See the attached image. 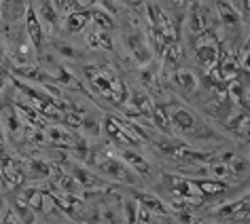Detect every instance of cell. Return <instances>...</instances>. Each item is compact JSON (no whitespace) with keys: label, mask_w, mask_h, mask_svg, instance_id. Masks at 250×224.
<instances>
[{"label":"cell","mask_w":250,"mask_h":224,"mask_svg":"<svg viewBox=\"0 0 250 224\" xmlns=\"http://www.w3.org/2000/svg\"><path fill=\"white\" fill-rule=\"evenodd\" d=\"M167 116H170L172 133L180 135V140H187V138H195V140L218 138V133L208 125V123H206L204 119H199L191 108H187V106L178 104V102L167 104Z\"/></svg>","instance_id":"cell-1"},{"label":"cell","mask_w":250,"mask_h":224,"mask_svg":"<svg viewBox=\"0 0 250 224\" xmlns=\"http://www.w3.org/2000/svg\"><path fill=\"white\" fill-rule=\"evenodd\" d=\"M85 76L89 78V85L100 97L108 99L112 104H123L127 99V85L123 83L121 76H117L115 70L108 66H85Z\"/></svg>","instance_id":"cell-2"},{"label":"cell","mask_w":250,"mask_h":224,"mask_svg":"<svg viewBox=\"0 0 250 224\" xmlns=\"http://www.w3.org/2000/svg\"><path fill=\"white\" fill-rule=\"evenodd\" d=\"M100 131L102 135L110 140V144H115L117 148H121V150H138L142 148V142L138 135L134 133L132 129V123H125L123 119H119L115 114H106L102 121H100Z\"/></svg>","instance_id":"cell-3"},{"label":"cell","mask_w":250,"mask_h":224,"mask_svg":"<svg viewBox=\"0 0 250 224\" xmlns=\"http://www.w3.org/2000/svg\"><path fill=\"white\" fill-rule=\"evenodd\" d=\"M208 26V17L202 9L199 0H187V17H185V30L191 38H195L199 32H204Z\"/></svg>","instance_id":"cell-4"},{"label":"cell","mask_w":250,"mask_h":224,"mask_svg":"<svg viewBox=\"0 0 250 224\" xmlns=\"http://www.w3.org/2000/svg\"><path fill=\"white\" fill-rule=\"evenodd\" d=\"M127 106H125V116L127 119H138V116H148L151 112V95L145 91V89H134L132 93H127Z\"/></svg>","instance_id":"cell-5"},{"label":"cell","mask_w":250,"mask_h":224,"mask_svg":"<svg viewBox=\"0 0 250 224\" xmlns=\"http://www.w3.org/2000/svg\"><path fill=\"white\" fill-rule=\"evenodd\" d=\"M42 133H45V138L51 142L55 148H62V150H72L74 142L79 138V133H74L72 129H68L64 125H49L42 129Z\"/></svg>","instance_id":"cell-6"},{"label":"cell","mask_w":250,"mask_h":224,"mask_svg":"<svg viewBox=\"0 0 250 224\" xmlns=\"http://www.w3.org/2000/svg\"><path fill=\"white\" fill-rule=\"evenodd\" d=\"M125 45H127L129 53L134 55L136 64L140 66H146L151 59V47H148V42L145 40V34L138 32V30H134V32H129L125 36Z\"/></svg>","instance_id":"cell-7"},{"label":"cell","mask_w":250,"mask_h":224,"mask_svg":"<svg viewBox=\"0 0 250 224\" xmlns=\"http://www.w3.org/2000/svg\"><path fill=\"white\" fill-rule=\"evenodd\" d=\"M0 173L9 186H20L23 182V165L7 154V150H0Z\"/></svg>","instance_id":"cell-8"},{"label":"cell","mask_w":250,"mask_h":224,"mask_svg":"<svg viewBox=\"0 0 250 224\" xmlns=\"http://www.w3.org/2000/svg\"><path fill=\"white\" fill-rule=\"evenodd\" d=\"M0 125L4 127V135L9 133L11 138H20V133L26 129L21 125L13 104H0Z\"/></svg>","instance_id":"cell-9"},{"label":"cell","mask_w":250,"mask_h":224,"mask_svg":"<svg viewBox=\"0 0 250 224\" xmlns=\"http://www.w3.org/2000/svg\"><path fill=\"white\" fill-rule=\"evenodd\" d=\"M119 157L123 159V163L127 165L129 169H132L140 180H142V178H151L153 167H151V163H148V161L142 157L138 150H121V154H119Z\"/></svg>","instance_id":"cell-10"},{"label":"cell","mask_w":250,"mask_h":224,"mask_svg":"<svg viewBox=\"0 0 250 224\" xmlns=\"http://www.w3.org/2000/svg\"><path fill=\"white\" fill-rule=\"evenodd\" d=\"M26 34L30 42H32L34 49H42V42H45V32H42V23L39 19V15H36V9L30 4L28 11H26Z\"/></svg>","instance_id":"cell-11"},{"label":"cell","mask_w":250,"mask_h":224,"mask_svg":"<svg viewBox=\"0 0 250 224\" xmlns=\"http://www.w3.org/2000/svg\"><path fill=\"white\" fill-rule=\"evenodd\" d=\"M134 201L138 203V207L151 211V214H157V216H170V207L161 201L157 195H153V192H142V190H136L134 192Z\"/></svg>","instance_id":"cell-12"},{"label":"cell","mask_w":250,"mask_h":224,"mask_svg":"<svg viewBox=\"0 0 250 224\" xmlns=\"http://www.w3.org/2000/svg\"><path fill=\"white\" fill-rule=\"evenodd\" d=\"M30 0H2L0 2V17L7 23H15L21 17H26Z\"/></svg>","instance_id":"cell-13"},{"label":"cell","mask_w":250,"mask_h":224,"mask_svg":"<svg viewBox=\"0 0 250 224\" xmlns=\"http://www.w3.org/2000/svg\"><path fill=\"white\" fill-rule=\"evenodd\" d=\"M214 9H216V15L218 19H221V23L227 30H235L242 26V15L237 13V11L231 7V4L227 2V0H216L214 2Z\"/></svg>","instance_id":"cell-14"},{"label":"cell","mask_w":250,"mask_h":224,"mask_svg":"<svg viewBox=\"0 0 250 224\" xmlns=\"http://www.w3.org/2000/svg\"><path fill=\"white\" fill-rule=\"evenodd\" d=\"M161 66H164V72L170 74V76L180 70V66H183V47H180L178 40L172 42L164 51V55H161Z\"/></svg>","instance_id":"cell-15"},{"label":"cell","mask_w":250,"mask_h":224,"mask_svg":"<svg viewBox=\"0 0 250 224\" xmlns=\"http://www.w3.org/2000/svg\"><path fill=\"white\" fill-rule=\"evenodd\" d=\"M161 70H159V66L155 64V61H148L146 64V68L142 70V85H145V91L148 93V95H161V87H159V83H161V74H159Z\"/></svg>","instance_id":"cell-16"},{"label":"cell","mask_w":250,"mask_h":224,"mask_svg":"<svg viewBox=\"0 0 250 224\" xmlns=\"http://www.w3.org/2000/svg\"><path fill=\"white\" fill-rule=\"evenodd\" d=\"M53 167L42 159H28V163L23 165V180H47L51 178Z\"/></svg>","instance_id":"cell-17"},{"label":"cell","mask_w":250,"mask_h":224,"mask_svg":"<svg viewBox=\"0 0 250 224\" xmlns=\"http://www.w3.org/2000/svg\"><path fill=\"white\" fill-rule=\"evenodd\" d=\"M148 119L155 127L159 129L161 133L172 135V127H170V116H167V104L166 102H157L151 106V112H148Z\"/></svg>","instance_id":"cell-18"},{"label":"cell","mask_w":250,"mask_h":224,"mask_svg":"<svg viewBox=\"0 0 250 224\" xmlns=\"http://www.w3.org/2000/svg\"><path fill=\"white\" fill-rule=\"evenodd\" d=\"M89 21H91V9H87V11H72V13H68V17L64 19V26H62V28H64L68 34H77Z\"/></svg>","instance_id":"cell-19"},{"label":"cell","mask_w":250,"mask_h":224,"mask_svg":"<svg viewBox=\"0 0 250 224\" xmlns=\"http://www.w3.org/2000/svg\"><path fill=\"white\" fill-rule=\"evenodd\" d=\"M227 131L235 133L237 138H248V108H240L227 121Z\"/></svg>","instance_id":"cell-20"},{"label":"cell","mask_w":250,"mask_h":224,"mask_svg":"<svg viewBox=\"0 0 250 224\" xmlns=\"http://www.w3.org/2000/svg\"><path fill=\"white\" fill-rule=\"evenodd\" d=\"M87 45L91 49H96V51H110L112 38L108 32H104V30H100V28H93L91 32L87 34Z\"/></svg>","instance_id":"cell-21"},{"label":"cell","mask_w":250,"mask_h":224,"mask_svg":"<svg viewBox=\"0 0 250 224\" xmlns=\"http://www.w3.org/2000/svg\"><path fill=\"white\" fill-rule=\"evenodd\" d=\"M172 83H174V87H176V89L185 91L187 95L197 89V78H195V74H191L189 70H178V72H174V74H172Z\"/></svg>","instance_id":"cell-22"},{"label":"cell","mask_w":250,"mask_h":224,"mask_svg":"<svg viewBox=\"0 0 250 224\" xmlns=\"http://www.w3.org/2000/svg\"><path fill=\"white\" fill-rule=\"evenodd\" d=\"M206 169H208L210 180H218V182H229V180H233V173H231L227 163H210V165H206Z\"/></svg>","instance_id":"cell-23"},{"label":"cell","mask_w":250,"mask_h":224,"mask_svg":"<svg viewBox=\"0 0 250 224\" xmlns=\"http://www.w3.org/2000/svg\"><path fill=\"white\" fill-rule=\"evenodd\" d=\"M81 135L83 138H100L102 135V131H100V119H93L91 114H87L85 112V116H83V121H81Z\"/></svg>","instance_id":"cell-24"},{"label":"cell","mask_w":250,"mask_h":224,"mask_svg":"<svg viewBox=\"0 0 250 224\" xmlns=\"http://www.w3.org/2000/svg\"><path fill=\"white\" fill-rule=\"evenodd\" d=\"M36 15H41V17H42V21H45L47 26L58 28V23H60V19H58V11H55V7L51 4V0H42L41 7H39V13H36ZM41 17H39V19H41Z\"/></svg>","instance_id":"cell-25"},{"label":"cell","mask_w":250,"mask_h":224,"mask_svg":"<svg viewBox=\"0 0 250 224\" xmlns=\"http://www.w3.org/2000/svg\"><path fill=\"white\" fill-rule=\"evenodd\" d=\"M91 21H93V26L104 30V32L115 30V19H112V17L102 9H91Z\"/></svg>","instance_id":"cell-26"},{"label":"cell","mask_w":250,"mask_h":224,"mask_svg":"<svg viewBox=\"0 0 250 224\" xmlns=\"http://www.w3.org/2000/svg\"><path fill=\"white\" fill-rule=\"evenodd\" d=\"M11 211L15 214V218L20 220V224H34V220H36V214L28 207L26 203L21 201V199H17L15 205H13V209H11Z\"/></svg>","instance_id":"cell-27"},{"label":"cell","mask_w":250,"mask_h":224,"mask_svg":"<svg viewBox=\"0 0 250 224\" xmlns=\"http://www.w3.org/2000/svg\"><path fill=\"white\" fill-rule=\"evenodd\" d=\"M229 169H231V173H233V178L235 176H240V178H244L246 176V171H248V163L244 159H240V157H233L229 161Z\"/></svg>","instance_id":"cell-28"},{"label":"cell","mask_w":250,"mask_h":224,"mask_svg":"<svg viewBox=\"0 0 250 224\" xmlns=\"http://www.w3.org/2000/svg\"><path fill=\"white\" fill-rule=\"evenodd\" d=\"M125 222L127 224H138V203L134 199L125 201Z\"/></svg>","instance_id":"cell-29"},{"label":"cell","mask_w":250,"mask_h":224,"mask_svg":"<svg viewBox=\"0 0 250 224\" xmlns=\"http://www.w3.org/2000/svg\"><path fill=\"white\" fill-rule=\"evenodd\" d=\"M55 51H58L62 57H70V59H79V51L70 45H64V42H58L55 45Z\"/></svg>","instance_id":"cell-30"},{"label":"cell","mask_w":250,"mask_h":224,"mask_svg":"<svg viewBox=\"0 0 250 224\" xmlns=\"http://www.w3.org/2000/svg\"><path fill=\"white\" fill-rule=\"evenodd\" d=\"M96 4L102 7V11H106L108 15H117V4L115 0H96Z\"/></svg>","instance_id":"cell-31"},{"label":"cell","mask_w":250,"mask_h":224,"mask_svg":"<svg viewBox=\"0 0 250 224\" xmlns=\"http://www.w3.org/2000/svg\"><path fill=\"white\" fill-rule=\"evenodd\" d=\"M121 2H125L127 7H132V9H140L142 4H145V0H121Z\"/></svg>","instance_id":"cell-32"},{"label":"cell","mask_w":250,"mask_h":224,"mask_svg":"<svg viewBox=\"0 0 250 224\" xmlns=\"http://www.w3.org/2000/svg\"><path fill=\"white\" fill-rule=\"evenodd\" d=\"M68 2H70V0H53V7H55V11H58V9H66L68 7Z\"/></svg>","instance_id":"cell-33"},{"label":"cell","mask_w":250,"mask_h":224,"mask_svg":"<svg viewBox=\"0 0 250 224\" xmlns=\"http://www.w3.org/2000/svg\"><path fill=\"white\" fill-rule=\"evenodd\" d=\"M7 148V138H4V129L0 125V150H4Z\"/></svg>","instance_id":"cell-34"},{"label":"cell","mask_w":250,"mask_h":224,"mask_svg":"<svg viewBox=\"0 0 250 224\" xmlns=\"http://www.w3.org/2000/svg\"><path fill=\"white\" fill-rule=\"evenodd\" d=\"M172 4H174V9H185L187 0H172Z\"/></svg>","instance_id":"cell-35"},{"label":"cell","mask_w":250,"mask_h":224,"mask_svg":"<svg viewBox=\"0 0 250 224\" xmlns=\"http://www.w3.org/2000/svg\"><path fill=\"white\" fill-rule=\"evenodd\" d=\"M4 80H7V72H2V70H0V91L4 89Z\"/></svg>","instance_id":"cell-36"},{"label":"cell","mask_w":250,"mask_h":224,"mask_svg":"<svg viewBox=\"0 0 250 224\" xmlns=\"http://www.w3.org/2000/svg\"><path fill=\"white\" fill-rule=\"evenodd\" d=\"M4 59V49H2V45H0V61Z\"/></svg>","instance_id":"cell-37"}]
</instances>
